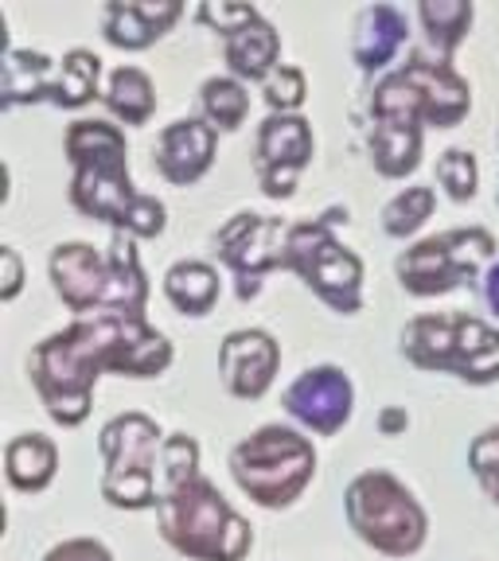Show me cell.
<instances>
[{"label": "cell", "instance_id": "cell-32", "mask_svg": "<svg viewBox=\"0 0 499 561\" xmlns=\"http://www.w3.org/2000/svg\"><path fill=\"white\" fill-rule=\"evenodd\" d=\"M468 468H473L484 495L499 507V425H488L480 437H473V445H468Z\"/></svg>", "mask_w": 499, "mask_h": 561}, {"label": "cell", "instance_id": "cell-2", "mask_svg": "<svg viewBox=\"0 0 499 561\" xmlns=\"http://www.w3.org/2000/svg\"><path fill=\"white\" fill-rule=\"evenodd\" d=\"M70 168V203L87 219H102L133 238H157L168 227V210L157 195H140L129 180V145L114 122L79 117L63 137Z\"/></svg>", "mask_w": 499, "mask_h": 561}, {"label": "cell", "instance_id": "cell-33", "mask_svg": "<svg viewBox=\"0 0 499 561\" xmlns=\"http://www.w3.org/2000/svg\"><path fill=\"white\" fill-rule=\"evenodd\" d=\"M195 16H200V24H207L211 32H219L223 39H227L230 32H238V27L250 24V20L262 16V12H258L254 4H230V0H207V4H200V9H195Z\"/></svg>", "mask_w": 499, "mask_h": 561}, {"label": "cell", "instance_id": "cell-5", "mask_svg": "<svg viewBox=\"0 0 499 561\" xmlns=\"http://www.w3.org/2000/svg\"><path fill=\"white\" fill-rule=\"evenodd\" d=\"M343 515L355 538L386 558H413L430 535V518L413 491L386 468H371L348 483Z\"/></svg>", "mask_w": 499, "mask_h": 561}, {"label": "cell", "instance_id": "cell-3", "mask_svg": "<svg viewBox=\"0 0 499 561\" xmlns=\"http://www.w3.org/2000/svg\"><path fill=\"white\" fill-rule=\"evenodd\" d=\"M157 526L160 538L192 561H242L254 550V526L223 500L207 476L160 495Z\"/></svg>", "mask_w": 499, "mask_h": 561}, {"label": "cell", "instance_id": "cell-10", "mask_svg": "<svg viewBox=\"0 0 499 561\" xmlns=\"http://www.w3.org/2000/svg\"><path fill=\"white\" fill-rule=\"evenodd\" d=\"M290 227L293 222H281L273 215H254V210H238L235 219H227L215 245H219V257L235 273L238 300H254L262 293L265 273L285 265Z\"/></svg>", "mask_w": 499, "mask_h": 561}, {"label": "cell", "instance_id": "cell-25", "mask_svg": "<svg viewBox=\"0 0 499 561\" xmlns=\"http://www.w3.org/2000/svg\"><path fill=\"white\" fill-rule=\"evenodd\" d=\"M98 82H102V59L94 51H87V47H70L59 62L52 105H59V110H82L87 102H94Z\"/></svg>", "mask_w": 499, "mask_h": 561}, {"label": "cell", "instance_id": "cell-13", "mask_svg": "<svg viewBox=\"0 0 499 561\" xmlns=\"http://www.w3.org/2000/svg\"><path fill=\"white\" fill-rule=\"evenodd\" d=\"M47 273L59 300L75 316L102 312L110 305V285H114L110 257L98 254L90 242H59L47 257Z\"/></svg>", "mask_w": 499, "mask_h": 561}, {"label": "cell", "instance_id": "cell-23", "mask_svg": "<svg viewBox=\"0 0 499 561\" xmlns=\"http://www.w3.org/2000/svg\"><path fill=\"white\" fill-rule=\"evenodd\" d=\"M421 133L418 125H386V122H375V129H371V164L378 168L383 175H390V180H402V175H410L413 168L421 164Z\"/></svg>", "mask_w": 499, "mask_h": 561}, {"label": "cell", "instance_id": "cell-21", "mask_svg": "<svg viewBox=\"0 0 499 561\" xmlns=\"http://www.w3.org/2000/svg\"><path fill=\"white\" fill-rule=\"evenodd\" d=\"M59 472V448L44 433H20L4 445V476L16 491H44Z\"/></svg>", "mask_w": 499, "mask_h": 561}, {"label": "cell", "instance_id": "cell-16", "mask_svg": "<svg viewBox=\"0 0 499 561\" xmlns=\"http://www.w3.org/2000/svg\"><path fill=\"white\" fill-rule=\"evenodd\" d=\"M406 75L413 90L421 94V105H426V125L433 129H453L468 117L473 110V87L468 79H461L449 59H426V55H410V59L398 67Z\"/></svg>", "mask_w": 499, "mask_h": 561}, {"label": "cell", "instance_id": "cell-30", "mask_svg": "<svg viewBox=\"0 0 499 561\" xmlns=\"http://www.w3.org/2000/svg\"><path fill=\"white\" fill-rule=\"evenodd\" d=\"M438 184L445 187L449 199L468 203L480 187V164H476V152L468 149H445L438 157Z\"/></svg>", "mask_w": 499, "mask_h": 561}, {"label": "cell", "instance_id": "cell-31", "mask_svg": "<svg viewBox=\"0 0 499 561\" xmlns=\"http://www.w3.org/2000/svg\"><path fill=\"white\" fill-rule=\"evenodd\" d=\"M305 94H308L305 70L293 67V62H277L270 70V79L262 82V98L270 105V114H297L300 105H305Z\"/></svg>", "mask_w": 499, "mask_h": 561}, {"label": "cell", "instance_id": "cell-6", "mask_svg": "<svg viewBox=\"0 0 499 561\" xmlns=\"http://www.w3.org/2000/svg\"><path fill=\"white\" fill-rule=\"evenodd\" d=\"M230 476L258 507H293L316 476V448L290 425H262L230 448Z\"/></svg>", "mask_w": 499, "mask_h": 561}, {"label": "cell", "instance_id": "cell-35", "mask_svg": "<svg viewBox=\"0 0 499 561\" xmlns=\"http://www.w3.org/2000/svg\"><path fill=\"white\" fill-rule=\"evenodd\" d=\"M0 265H4V277H0V300L9 305V300H16L20 289H24V262H20V254L12 250V245H0Z\"/></svg>", "mask_w": 499, "mask_h": 561}, {"label": "cell", "instance_id": "cell-17", "mask_svg": "<svg viewBox=\"0 0 499 561\" xmlns=\"http://www.w3.org/2000/svg\"><path fill=\"white\" fill-rule=\"evenodd\" d=\"M184 16L180 0H110L102 12L105 39L122 51H145Z\"/></svg>", "mask_w": 499, "mask_h": 561}, {"label": "cell", "instance_id": "cell-28", "mask_svg": "<svg viewBox=\"0 0 499 561\" xmlns=\"http://www.w3.org/2000/svg\"><path fill=\"white\" fill-rule=\"evenodd\" d=\"M433 207H438V195H433V187H426V184L406 187V192H398L395 199L383 207V230L390 238L418 234L421 222L433 215Z\"/></svg>", "mask_w": 499, "mask_h": 561}, {"label": "cell", "instance_id": "cell-14", "mask_svg": "<svg viewBox=\"0 0 499 561\" xmlns=\"http://www.w3.org/2000/svg\"><path fill=\"white\" fill-rule=\"evenodd\" d=\"M281 347L265 328H238L219 343L223 386L242 402H258L277 378Z\"/></svg>", "mask_w": 499, "mask_h": 561}, {"label": "cell", "instance_id": "cell-36", "mask_svg": "<svg viewBox=\"0 0 499 561\" xmlns=\"http://www.w3.org/2000/svg\"><path fill=\"white\" fill-rule=\"evenodd\" d=\"M484 300H488V308L499 316V262H491L488 265V273H484Z\"/></svg>", "mask_w": 499, "mask_h": 561}, {"label": "cell", "instance_id": "cell-34", "mask_svg": "<svg viewBox=\"0 0 499 561\" xmlns=\"http://www.w3.org/2000/svg\"><path fill=\"white\" fill-rule=\"evenodd\" d=\"M44 561H114V553L98 538H67V542L52 546L44 553Z\"/></svg>", "mask_w": 499, "mask_h": 561}, {"label": "cell", "instance_id": "cell-20", "mask_svg": "<svg viewBox=\"0 0 499 561\" xmlns=\"http://www.w3.org/2000/svg\"><path fill=\"white\" fill-rule=\"evenodd\" d=\"M55 79H59V75H52V59H47V55L9 47V51H4L0 110H16V105H32V102H52Z\"/></svg>", "mask_w": 499, "mask_h": 561}, {"label": "cell", "instance_id": "cell-24", "mask_svg": "<svg viewBox=\"0 0 499 561\" xmlns=\"http://www.w3.org/2000/svg\"><path fill=\"white\" fill-rule=\"evenodd\" d=\"M102 102L122 125H145L157 110V90L140 67H117L105 82Z\"/></svg>", "mask_w": 499, "mask_h": 561}, {"label": "cell", "instance_id": "cell-11", "mask_svg": "<svg viewBox=\"0 0 499 561\" xmlns=\"http://www.w3.org/2000/svg\"><path fill=\"white\" fill-rule=\"evenodd\" d=\"M281 405L297 425H305L316 437H332L351 421L355 410V386H351L348 370L332 367V363H320V367H308L285 386Z\"/></svg>", "mask_w": 499, "mask_h": 561}, {"label": "cell", "instance_id": "cell-4", "mask_svg": "<svg viewBox=\"0 0 499 561\" xmlns=\"http://www.w3.org/2000/svg\"><path fill=\"white\" fill-rule=\"evenodd\" d=\"M406 363L418 370L456 375L473 386L499 378V332L468 312H426L413 316L398 335Z\"/></svg>", "mask_w": 499, "mask_h": 561}, {"label": "cell", "instance_id": "cell-22", "mask_svg": "<svg viewBox=\"0 0 499 561\" xmlns=\"http://www.w3.org/2000/svg\"><path fill=\"white\" fill-rule=\"evenodd\" d=\"M165 297L172 300L175 312L207 316L219 300V273L207 262H175L165 273Z\"/></svg>", "mask_w": 499, "mask_h": 561}, {"label": "cell", "instance_id": "cell-26", "mask_svg": "<svg viewBox=\"0 0 499 561\" xmlns=\"http://www.w3.org/2000/svg\"><path fill=\"white\" fill-rule=\"evenodd\" d=\"M476 9L468 0H421L418 4V20L426 27V39L441 51V59L456 51V44L468 35L473 27Z\"/></svg>", "mask_w": 499, "mask_h": 561}, {"label": "cell", "instance_id": "cell-9", "mask_svg": "<svg viewBox=\"0 0 499 561\" xmlns=\"http://www.w3.org/2000/svg\"><path fill=\"white\" fill-rule=\"evenodd\" d=\"M496 262V238L484 227H456L445 234L421 238L395 262L398 285L413 297H441L468 280H484Z\"/></svg>", "mask_w": 499, "mask_h": 561}, {"label": "cell", "instance_id": "cell-7", "mask_svg": "<svg viewBox=\"0 0 499 561\" xmlns=\"http://www.w3.org/2000/svg\"><path fill=\"white\" fill-rule=\"evenodd\" d=\"M105 472H102V500L122 511H149L160 503V448L165 433L149 413H117L98 433Z\"/></svg>", "mask_w": 499, "mask_h": 561}, {"label": "cell", "instance_id": "cell-19", "mask_svg": "<svg viewBox=\"0 0 499 561\" xmlns=\"http://www.w3.org/2000/svg\"><path fill=\"white\" fill-rule=\"evenodd\" d=\"M277 55H281L277 27L265 16H254L250 24L230 32L227 44H223V59H227L230 75L238 82H265L270 70L277 67Z\"/></svg>", "mask_w": 499, "mask_h": 561}, {"label": "cell", "instance_id": "cell-29", "mask_svg": "<svg viewBox=\"0 0 499 561\" xmlns=\"http://www.w3.org/2000/svg\"><path fill=\"white\" fill-rule=\"evenodd\" d=\"M200 476V440L188 433H172L160 448V495L184 488L188 480Z\"/></svg>", "mask_w": 499, "mask_h": 561}, {"label": "cell", "instance_id": "cell-15", "mask_svg": "<svg viewBox=\"0 0 499 561\" xmlns=\"http://www.w3.org/2000/svg\"><path fill=\"white\" fill-rule=\"evenodd\" d=\"M215 145H219V129H211L203 117H175L160 129L152 164L168 184L192 187L215 164Z\"/></svg>", "mask_w": 499, "mask_h": 561}, {"label": "cell", "instance_id": "cell-8", "mask_svg": "<svg viewBox=\"0 0 499 561\" xmlns=\"http://www.w3.org/2000/svg\"><path fill=\"white\" fill-rule=\"evenodd\" d=\"M348 219V210L332 207L320 219H305L290 227L285 270H293L332 312L355 316L363 308V262L355 250L332 234V227Z\"/></svg>", "mask_w": 499, "mask_h": 561}, {"label": "cell", "instance_id": "cell-37", "mask_svg": "<svg viewBox=\"0 0 499 561\" xmlns=\"http://www.w3.org/2000/svg\"><path fill=\"white\" fill-rule=\"evenodd\" d=\"M406 425H410V417H406V410H395V405H390V410H383V417H378V430H383L386 437L402 433Z\"/></svg>", "mask_w": 499, "mask_h": 561}, {"label": "cell", "instance_id": "cell-1", "mask_svg": "<svg viewBox=\"0 0 499 561\" xmlns=\"http://www.w3.org/2000/svg\"><path fill=\"white\" fill-rule=\"evenodd\" d=\"M172 367V343L145 320V312H90L63 332L35 343L27 378L47 417L75 430L90 417L94 386L105 370L129 378H157Z\"/></svg>", "mask_w": 499, "mask_h": 561}, {"label": "cell", "instance_id": "cell-12", "mask_svg": "<svg viewBox=\"0 0 499 561\" xmlns=\"http://www.w3.org/2000/svg\"><path fill=\"white\" fill-rule=\"evenodd\" d=\"M313 125L300 114H270L258 125L254 140V168L258 184L270 199H290L297 187L300 168L313 160Z\"/></svg>", "mask_w": 499, "mask_h": 561}, {"label": "cell", "instance_id": "cell-27", "mask_svg": "<svg viewBox=\"0 0 499 561\" xmlns=\"http://www.w3.org/2000/svg\"><path fill=\"white\" fill-rule=\"evenodd\" d=\"M200 110L211 129L235 133L250 114V94L235 75H215L200 87Z\"/></svg>", "mask_w": 499, "mask_h": 561}, {"label": "cell", "instance_id": "cell-38", "mask_svg": "<svg viewBox=\"0 0 499 561\" xmlns=\"http://www.w3.org/2000/svg\"><path fill=\"white\" fill-rule=\"evenodd\" d=\"M496 203H499V187H496Z\"/></svg>", "mask_w": 499, "mask_h": 561}, {"label": "cell", "instance_id": "cell-18", "mask_svg": "<svg viewBox=\"0 0 499 561\" xmlns=\"http://www.w3.org/2000/svg\"><path fill=\"white\" fill-rule=\"evenodd\" d=\"M406 35H410V16L398 4H367L355 16V32H351V59L363 75H375L395 62L402 51Z\"/></svg>", "mask_w": 499, "mask_h": 561}]
</instances>
